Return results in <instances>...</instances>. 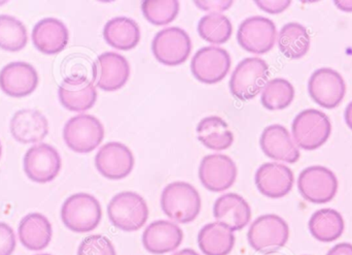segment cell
<instances>
[{
	"instance_id": "6da1fadb",
	"label": "cell",
	"mask_w": 352,
	"mask_h": 255,
	"mask_svg": "<svg viewBox=\"0 0 352 255\" xmlns=\"http://www.w3.org/2000/svg\"><path fill=\"white\" fill-rule=\"evenodd\" d=\"M161 208L171 221L186 225L192 223L199 216L202 202L194 186L188 182L176 181L163 190Z\"/></svg>"
},
{
	"instance_id": "7a4b0ae2",
	"label": "cell",
	"mask_w": 352,
	"mask_h": 255,
	"mask_svg": "<svg viewBox=\"0 0 352 255\" xmlns=\"http://www.w3.org/2000/svg\"><path fill=\"white\" fill-rule=\"evenodd\" d=\"M61 219L63 225L74 233H90L100 223L102 208L94 196L80 192L72 194L64 202Z\"/></svg>"
},
{
	"instance_id": "3957f363",
	"label": "cell",
	"mask_w": 352,
	"mask_h": 255,
	"mask_svg": "<svg viewBox=\"0 0 352 255\" xmlns=\"http://www.w3.org/2000/svg\"><path fill=\"white\" fill-rule=\"evenodd\" d=\"M269 65L262 58L248 57L240 61L230 79V91L241 101L254 99L269 82Z\"/></svg>"
},
{
	"instance_id": "277c9868",
	"label": "cell",
	"mask_w": 352,
	"mask_h": 255,
	"mask_svg": "<svg viewBox=\"0 0 352 255\" xmlns=\"http://www.w3.org/2000/svg\"><path fill=\"white\" fill-rule=\"evenodd\" d=\"M331 134L330 118L320 110H304L296 116L292 124V134L296 145L305 151L318 150L324 146Z\"/></svg>"
},
{
	"instance_id": "5b68a950",
	"label": "cell",
	"mask_w": 352,
	"mask_h": 255,
	"mask_svg": "<svg viewBox=\"0 0 352 255\" xmlns=\"http://www.w3.org/2000/svg\"><path fill=\"white\" fill-rule=\"evenodd\" d=\"M107 215L113 227L131 233L146 225L148 219V207L140 194L123 192L111 198L107 206Z\"/></svg>"
},
{
	"instance_id": "8992f818",
	"label": "cell",
	"mask_w": 352,
	"mask_h": 255,
	"mask_svg": "<svg viewBox=\"0 0 352 255\" xmlns=\"http://www.w3.org/2000/svg\"><path fill=\"white\" fill-rule=\"evenodd\" d=\"M104 126L98 118L89 114H80L66 122L63 140L70 150L86 154L100 146L104 140Z\"/></svg>"
},
{
	"instance_id": "52a82bcc",
	"label": "cell",
	"mask_w": 352,
	"mask_h": 255,
	"mask_svg": "<svg viewBox=\"0 0 352 255\" xmlns=\"http://www.w3.org/2000/svg\"><path fill=\"white\" fill-rule=\"evenodd\" d=\"M289 227L278 215L266 214L258 217L248 233L250 245L260 254H270L285 247L289 241Z\"/></svg>"
},
{
	"instance_id": "ba28073f",
	"label": "cell",
	"mask_w": 352,
	"mask_h": 255,
	"mask_svg": "<svg viewBox=\"0 0 352 255\" xmlns=\"http://www.w3.org/2000/svg\"><path fill=\"white\" fill-rule=\"evenodd\" d=\"M192 50V39L180 27H166L155 35L152 51L160 63L177 66L184 63Z\"/></svg>"
},
{
	"instance_id": "9c48e42d",
	"label": "cell",
	"mask_w": 352,
	"mask_h": 255,
	"mask_svg": "<svg viewBox=\"0 0 352 255\" xmlns=\"http://www.w3.org/2000/svg\"><path fill=\"white\" fill-rule=\"evenodd\" d=\"M338 179L328 167L314 165L306 167L298 178V190L304 200L312 204H327L338 192Z\"/></svg>"
},
{
	"instance_id": "30bf717a",
	"label": "cell",
	"mask_w": 352,
	"mask_h": 255,
	"mask_svg": "<svg viewBox=\"0 0 352 255\" xmlns=\"http://www.w3.org/2000/svg\"><path fill=\"white\" fill-rule=\"evenodd\" d=\"M231 65V56L227 50L217 45H208L201 48L192 56L190 70L199 82L214 85L228 76Z\"/></svg>"
},
{
	"instance_id": "8fae6325",
	"label": "cell",
	"mask_w": 352,
	"mask_h": 255,
	"mask_svg": "<svg viewBox=\"0 0 352 255\" xmlns=\"http://www.w3.org/2000/svg\"><path fill=\"white\" fill-rule=\"evenodd\" d=\"M237 41L240 47L248 53L256 55L268 53L277 41L276 25L266 17H250L240 24Z\"/></svg>"
},
{
	"instance_id": "7c38bea8",
	"label": "cell",
	"mask_w": 352,
	"mask_h": 255,
	"mask_svg": "<svg viewBox=\"0 0 352 255\" xmlns=\"http://www.w3.org/2000/svg\"><path fill=\"white\" fill-rule=\"evenodd\" d=\"M308 92L314 103L327 110L342 103L346 94V83L337 70L330 68L316 70L308 81Z\"/></svg>"
},
{
	"instance_id": "4fadbf2b",
	"label": "cell",
	"mask_w": 352,
	"mask_h": 255,
	"mask_svg": "<svg viewBox=\"0 0 352 255\" xmlns=\"http://www.w3.org/2000/svg\"><path fill=\"white\" fill-rule=\"evenodd\" d=\"M93 83L105 92H115L129 81L131 68L127 58L117 52H104L92 66Z\"/></svg>"
},
{
	"instance_id": "5bb4252c",
	"label": "cell",
	"mask_w": 352,
	"mask_h": 255,
	"mask_svg": "<svg viewBox=\"0 0 352 255\" xmlns=\"http://www.w3.org/2000/svg\"><path fill=\"white\" fill-rule=\"evenodd\" d=\"M23 167L31 181L47 184L59 175L62 159L57 149L45 143H39L27 150L23 159Z\"/></svg>"
},
{
	"instance_id": "9a60e30c",
	"label": "cell",
	"mask_w": 352,
	"mask_h": 255,
	"mask_svg": "<svg viewBox=\"0 0 352 255\" xmlns=\"http://www.w3.org/2000/svg\"><path fill=\"white\" fill-rule=\"evenodd\" d=\"M235 161L225 154L206 155L199 167V179L211 192H223L231 188L237 179Z\"/></svg>"
},
{
	"instance_id": "2e32d148",
	"label": "cell",
	"mask_w": 352,
	"mask_h": 255,
	"mask_svg": "<svg viewBox=\"0 0 352 255\" xmlns=\"http://www.w3.org/2000/svg\"><path fill=\"white\" fill-rule=\"evenodd\" d=\"M134 165L133 152L123 143H107L95 156L97 171L109 180L125 179L133 171Z\"/></svg>"
},
{
	"instance_id": "e0dca14e",
	"label": "cell",
	"mask_w": 352,
	"mask_h": 255,
	"mask_svg": "<svg viewBox=\"0 0 352 255\" xmlns=\"http://www.w3.org/2000/svg\"><path fill=\"white\" fill-rule=\"evenodd\" d=\"M58 97L68 111L84 113L94 107L98 93L88 76H68L59 85Z\"/></svg>"
},
{
	"instance_id": "ac0fdd59",
	"label": "cell",
	"mask_w": 352,
	"mask_h": 255,
	"mask_svg": "<svg viewBox=\"0 0 352 255\" xmlns=\"http://www.w3.org/2000/svg\"><path fill=\"white\" fill-rule=\"evenodd\" d=\"M38 83V72L28 62H10L0 70V89L14 99L28 96L34 92Z\"/></svg>"
},
{
	"instance_id": "d6986e66",
	"label": "cell",
	"mask_w": 352,
	"mask_h": 255,
	"mask_svg": "<svg viewBox=\"0 0 352 255\" xmlns=\"http://www.w3.org/2000/svg\"><path fill=\"white\" fill-rule=\"evenodd\" d=\"M254 182L263 196L281 198L293 190L295 176L293 171L283 163H267L256 170Z\"/></svg>"
},
{
	"instance_id": "ffe728a7",
	"label": "cell",
	"mask_w": 352,
	"mask_h": 255,
	"mask_svg": "<svg viewBox=\"0 0 352 255\" xmlns=\"http://www.w3.org/2000/svg\"><path fill=\"white\" fill-rule=\"evenodd\" d=\"M260 145L264 154L275 161L295 163L301 156L293 136L280 124L267 126L261 136Z\"/></svg>"
},
{
	"instance_id": "44dd1931",
	"label": "cell",
	"mask_w": 352,
	"mask_h": 255,
	"mask_svg": "<svg viewBox=\"0 0 352 255\" xmlns=\"http://www.w3.org/2000/svg\"><path fill=\"white\" fill-rule=\"evenodd\" d=\"M10 134L20 144H39L49 134V121L38 110L23 109L12 116Z\"/></svg>"
},
{
	"instance_id": "7402d4cb",
	"label": "cell",
	"mask_w": 352,
	"mask_h": 255,
	"mask_svg": "<svg viewBox=\"0 0 352 255\" xmlns=\"http://www.w3.org/2000/svg\"><path fill=\"white\" fill-rule=\"evenodd\" d=\"M31 39L41 53L56 55L67 47L69 31L59 19L43 18L33 27Z\"/></svg>"
},
{
	"instance_id": "603a6c76",
	"label": "cell",
	"mask_w": 352,
	"mask_h": 255,
	"mask_svg": "<svg viewBox=\"0 0 352 255\" xmlns=\"http://www.w3.org/2000/svg\"><path fill=\"white\" fill-rule=\"evenodd\" d=\"M184 240V232L175 223L157 221L148 225L142 235V244L152 254L175 252Z\"/></svg>"
},
{
	"instance_id": "cb8c5ba5",
	"label": "cell",
	"mask_w": 352,
	"mask_h": 255,
	"mask_svg": "<svg viewBox=\"0 0 352 255\" xmlns=\"http://www.w3.org/2000/svg\"><path fill=\"white\" fill-rule=\"evenodd\" d=\"M213 215L217 223L236 232L248 225L252 219V209L239 194H226L215 201Z\"/></svg>"
},
{
	"instance_id": "d4e9b609",
	"label": "cell",
	"mask_w": 352,
	"mask_h": 255,
	"mask_svg": "<svg viewBox=\"0 0 352 255\" xmlns=\"http://www.w3.org/2000/svg\"><path fill=\"white\" fill-rule=\"evenodd\" d=\"M19 239L26 249L41 252L50 245L53 237L51 223L41 213H30L23 217L18 229Z\"/></svg>"
},
{
	"instance_id": "484cf974",
	"label": "cell",
	"mask_w": 352,
	"mask_h": 255,
	"mask_svg": "<svg viewBox=\"0 0 352 255\" xmlns=\"http://www.w3.org/2000/svg\"><path fill=\"white\" fill-rule=\"evenodd\" d=\"M103 37L107 45L119 51L135 49L142 39L140 25L128 17L111 19L103 28Z\"/></svg>"
},
{
	"instance_id": "4316f807",
	"label": "cell",
	"mask_w": 352,
	"mask_h": 255,
	"mask_svg": "<svg viewBox=\"0 0 352 255\" xmlns=\"http://www.w3.org/2000/svg\"><path fill=\"white\" fill-rule=\"evenodd\" d=\"M196 132L199 142L212 151L227 150L234 143L233 132L219 116L203 118L197 125Z\"/></svg>"
},
{
	"instance_id": "83f0119b",
	"label": "cell",
	"mask_w": 352,
	"mask_h": 255,
	"mask_svg": "<svg viewBox=\"0 0 352 255\" xmlns=\"http://www.w3.org/2000/svg\"><path fill=\"white\" fill-rule=\"evenodd\" d=\"M235 242L234 232L219 223H208L199 232V248L205 255L230 254Z\"/></svg>"
},
{
	"instance_id": "f1b7e54d",
	"label": "cell",
	"mask_w": 352,
	"mask_h": 255,
	"mask_svg": "<svg viewBox=\"0 0 352 255\" xmlns=\"http://www.w3.org/2000/svg\"><path fill=\"white\" fill-rule=\"evenodd\" d=\"M310 234L322 243L338 240L344 233L345 221L342 215L335 209L324 208L316 211L308 223Z\"/></svg>"
},
{
	"instance_id": "f546056e",
	"label": "cell",
	"mask_w": 352,
	"mask_h": 255,
	"mask_svg": "<svg viewBox=\"0 0 352 255\" xmlns=\"http://www.w3.org/2000/svg\"><path fill=\"white\" fill-rule=\"evenodd\" d=\"M277 45L285 57L292 60L301 59L309 51L311 37L304 25L287 23L277 34Z\"/></svg>"
},
{
	"instance_id": "4dcf8cb0",
	"label": "cell",
	"mask_w": 352,
	"mask_h": 255,
	"mask_svg": "<svg viewBox=\"0 0 352 255\" xmlns=\"http://www.w3.org/2000/svg\"><path fill=\"white\" fill-rule=\"evenodd\" d=\"M201 39L212 45H223L231 39L233 25L227 16L219 12L205 14L198 22Z\"/></svg>"
},
{
	"instance_id": "1f68e13d",
	"label": "cell",
	"mask_w": 352,
	"mask_h": 255,
	"mask_svg": "<svg viewBox=\"0 0 352 255\" xmlns=\"http://www.w3.org/2000/svg\"><path fill=\"white\" fill-rule=\"evenodd\" d=\"M295 99V88L289 81L283 78L273 79L267 83L261 95L263 107L268 111L287 109Z\"/></svg>"
},
{
	"instance_id": "d6a6232c",
	"label": "cell",
	"mask_w": 352,
	"mask_h": 255,
	"mask_svg": "<svg viewBox=\"0 0 352 255\" xmlns=\"http://www.w3.org/2000/svg\"><path fill=\"white\" fill-rule=\"evenodd\" d=\"M28 43V33L22 21L10 14H0V49L16 53Z\"/></svg>"
},
{
	"instance_id": "836d02e7",
	"label": "cell",
	"mask_w": 352,
	"mask_h": 255,
	"mask_svg": "<svg viewBox=\"0 0 352 255\" xmlns=\"http://www.w3.org/2000/svg\"><path fill=\"white\" fill-rule=\"evenodd\" d=\"M180 4L176 0H144L142 12L144 18L155 26H166L175 20L179 12Z\"/></svg>"
},
{
	"instance_id": "e575fe53",
	"label": "cell",
	"mask_w": 352,
	"mask_h": 255,
	"mask_svg": "<svg viewBox=\"0 0 352 255\" xmlns=\"http://www.w3.org/2000/svg\"><path fill=\"white\" fill-rule=\"evenodd\" d=\"M78 255H117L109 238L92 235L85 238L78 246Z\"/></svg>"
},
{
	"instance_id": "d590c367",
	"label": "cell",
	"mask_w": 352,
	"mask_h": 255,
	"mask_svg": "<svg viewBox=\"0 0 352 255\" xmlns=\"http://www.w3.org/2000/svg\"><path fill=\"white\" fill-rule=\"evenodd\" d=\"M16 247V238L12 227L0 223V255H12Z\"/></svg>"
},
{
	"instance_id": "8d00e7d4",
	"label": "cell",
	"mask_w": 352,
	"mask_h": 255,
	"mask_svg": "<svg viewBox=\"0 0 352 255\" xmlns=\"http://www.w3.org/2000/svg\"><path fill=\"white\" fill-rule=\"evenodd\" d=\"M256 6L268 14H277L287 10L291 6L292 1L289 0H283V1H263V0H256Z\"/></svg>"
},
{
	"instance_id": "74e56055",
	"label": "cell",
	"mask_w": 352,
	"mask_h": 255,
	"mask_svg": "<svg viewBox=\"0 0 352 255\" xmlns=\"http://www.w3.org/2000/svg\"><path fill=\"white\" fill-rule=\"evenodd\" d=\"M195 6L200 10H204V12H221L225 10H229L234 4V1L229 0V1H194Z\"/></svg>"
},
{
	"instance_id": "f35d334b",
	"label": "cell",
	"mask_w": 352,
	"mask_h": 255,
	"mask_svg": "<svg viewBox=\"0 0 352 255\" xmlns=\"http://www.w3.org/2000/svg\"><path fill=\"white\" fill-rule=\"evenodd\" d=\"M327 255H352V244L339 243L331 248Z\"/></svg>"
},
{
	"instance_id": "ab89813d",
	"label": "cell",
	"mask_w": 352,
	"mask_h": 255,
	"mask_svg": "<svg viewBox=\"0 0 352 255\" xmlns=\"http://www.w3.org/2000/svg\"><path fill=\"white\" fill-rule=\"evenodd\" d=\"M335 6L341 12H352V0L347 1V0H337L334 1Z\"/></svg>"
},
{
	"instance_id": "60d3db41",
	"label": "cell",
	"mask_w": 352,
	"mask_h": 255,
	"mask_svg": "<svg viewBox=\"0 0 352 255\" xmlns=\"http://www.w3.org/2000/svg\"><path fill=\"white\" fill-rule=\"evenodd\" d=\"M344 119L346 122L347 126L352 130V101L347 105L346 110L344 112Z\"/></svg>"
},
{
	"instance_id": "b9f144b4",
	"label": "cell",
	"mask_w": 352,
	"mask_h": 255,
	"mask_svg": "<svg viewBox=\"0 0 352 255\" xmlns=\"http://www.w3.org/2000/svg\"><path fill=\"white\" fill-rule=\"evenodd\" d=\"M173 255H200V254H199L198 252H195V250L188 249V248H186V249L180 250V252H175V254H173Z\"/></svg>"
},
{
	"instance_id": "7bdbcfd3",
	"label": "cell",
	"mask_w": 352,
	"mask_h": 255,
	"mask_svg": "<svg viewBox=\"0 0 352 255\" xmlns=\"http://www.w3.org/2000/svg\"><path fill=\"white\" fill-rule=\"evenodd\" d=\"M1 155H2V145H1V142H0V159H1Z\"/></svg>"
},
{
	"instance_id": "ee69618b",
	"label": "cell",
	"mask_w": 352,
	"mask_h": 255,
	"mask_svg": "<svg viewBox=\"0 0 352 255\" xmlns=\"http://www.w3.org/2000/svg\"><path fill=\"white\" fill-rule=\"evenodd\" d=\"M35 255H52V254H35Z\"/></svg>"
}]
</instances>
